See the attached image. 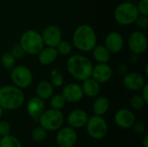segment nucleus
<instances>
[{
    "label": "nucleus",
    "mask_w": 148,
    "mask_h": 147,
    "mask_svg": "<svg viewBox=\"0 0 148 147\" xmlns=\"http://www.w3.org/2000/svg\"><path fill=\"white\" fill-rule=\"evenodd\" d=\"M82 88L84 95L88 98H95L100 94L101 84L95 80H94L92 77H89L82 81Z\"/></svg>",
    "instance_id": "aec40b11"
},
{
    "label": "nucleus",
    "mask_w": 148,
    "mask_h": 147,
    "mask_svg": "<svg viewBox=\"0 0 148 147\" xmlns=\"http://www.w3.org/2000/svg\"><path fill=\"white\" fill-rule=\"evenodd\" d=\"M0 147H23L21 141L15 136L8 134L0 139Z\"/></svg>",
    "instance_id": "393cba45"
},
{
    "label": "nucleus",
    "mask_w": 148,
    "mask_h": 147,
    "mask_svg": "<svg viewBox=\"0 0 148 147\" xmlns=\"http://www.w3.org/2000/svg\"><path fill=\"white\" fill-rule=\"evenodd\" d=\"M10 52L13 55V56H14L16 60H17V59L23 58V57L24 56V55H25V52L23 51V48L20 46L19 43H18V44H15V45L11 48V50H10Z\"/></svg>",
    "instance_id": "473e14b6"
},
{
    "label": "nucleus",
    "mask_w": 148,
    "mask_h": 147,
    "mask_svg": "<svg viewBox=\"0 0 148 147\" xmlns=\"http://www.w3.org/2000/svg\"><path fill=\"white\" fill-rule=\"evenodd\" d=\"M88 135L95 140L104 139L108 133V124L102 116L93 115L88 117L85 125Z\"/></svg>",
    "instance_id": "0eeeda50"
},
{
    "label": "nucleus",
    "mask_w": 148,
    "mask_h": 147,
    "mask_svg": "<svg viewBox=\"0 0 148 147\" xmlns=\"http://www.w3.org/2000/svg\"><path fill=\"white\" fill-rule=\"evenodd\" d=\"M50 82L53 85V87H62L64 82L62 72L57 69H53L50 73Z\"/></svg>",
    "instance_id": "c85d7f7f"
},
{
    "label": "nucleus",
    "mask_w": 148,
    "mask_h": 147,
    "mask_svg": "<svg viewBox=\"0 0 148 147\" xmlns=\"http://www.w3.org/2000/svg\"><path fill=\"white\" fill-rule=\"evenodd\" d=\"M146 105L147 102L144 101L140 94H135L130 100V107L134 110H141L145 107Z\"/></svg>",
    "instance_id": "c756f323"
},
{
    "label": "nucleus",
    "mask_w": 148,
    "mask_h": 147,
    "mask_svg": "<svg viewBox=\"0 0 148 147\" xmlns=\"http://www.w3.org/2000/svg\"><path fill=\"white\" fill-rule=\"evenodd\" d=\"M146 74L148 75V65H146Z\"/></svg>",
    "instance_id": "a19ab883"
},
{
    "label": "nucleus",
    "mask_w": 148,
    "mask_h": 147,
    "mask_svg": "<svg viewBox=\"0 0 148 147\" xmlns=\"http://www.w3.org/2000/svg\"><path fill=\"white\" fill-rule=\"evenodd\" d=\"M44 45L56 48L62 39V32L61 29L54 24L47 25L43 28L41 33Z\"/></svg>",
    "instance_id": "9b49d317"
},
{
    "label": "nucleus",
    "mask_w": 148,
    "mask_h": 147,
    "mask_svg": "<svg viewBox=\"0 0 148 147\" xmlns=\"http://www.w3.org/2000/svg\"><path fill=\"white\" fill-rule=\"evenodd\" d=\"M140 91H141V96H142V98L144 99V101L147 102V104L148 103V83H146L144 86H143V88L140 89Z\"/></svg>",
    "instance_id": "e433bc0d"
},
{
    "label": "nucleus",
    "mask_w": 148,
    "mask_h": 147,
    "mask_svg": "<svg viewBox=\"0 0 148 147\" xmlns=\"http://www.w3.org/2000/svg\"><path fill=\"white\" fill-rule=\"evenodd\" d=\"M19 44L25 54L36 55L44 47L41 33L36 29L26 30L20 37Z\"/></svg>",
    "instance_id": "20e7f679"
},
{
    "label": "nucleus",
    "mask_w": 148,
    "mask_h": 147,
    "mask_svg": "<svg viewBox=\"0 0 148 147\" xmlns=\"http://www.w3.org/2000/svg\"><path fill=\"white\" fill-rule=\"evenodd\" d=\"M138 28L141 29H146L148 27V16H144V15H139L135 20L134 23Z\"/></svg>",
    "instance_id": "2f4dec72"
},
{
    "label": "nucleus",
    "mask_w": 148,
    "mask_h": 147,
    "mask_svg": "<svg viewBox=\"0 0 148 147\" xmlns=\"http://www.w3.org/2000/svg\"><path fill=\"white\" fill-rule=\"evenodd\" d=\"M10 131L11 126L10 125V123L6 120H0V137L10 134Z\"/></svg>",
    "instance_id": "7c9ffc66"
},
{
    "label": "nucleus",
    "mask_w": 148,
    "mask_h": 147,
    "mask_svg": "<svg viewBox=\"0 0 148 147\" xmlns=\"http://www.w3.org/2000/svg\"><path fill=\"white\" fill-rule=\"evenodd\" d=\"M47 137H48V132L41 126H36L30 133V138L32 141L37 144L43 142L47 139Z\"/></svg>",
    "instance_id": "b1692460"
},
{
    "label": "nucleus",
    "mask_w": 148,
    "mask_h": 147,
    "mask_svg": "<svg viewBox=\"0 0 148 147\" xmlns=\"http://www.w3.org/2000/svg\"><path fill=\"white\" fill-rule=\"evenodd\" d=\"M136 6L140 15L148 16V0H140Z\"/></svg>",
    "instance_id": "72a5a7b5"
},
{
    "label": "nucleus",
    "mask_w": 148,
    "mask_h": 147,
    "mask_svg": "<svg viewBox=\"0 0 148 147\" xmlns=\"http://www.w3.org/2000/svg\"><path fill=\"white\" fill-rule=\"evenodd\" d=\"M131 128L133 129L134 133L138 135H142L146 132V126L141 121H135Z\"/></svg>",
    "instance_id": "f704fd0d"
},
{
    "label": "nucleus",
    "mask_w": 148,
    "mask_h": 147,
    "mask_svg": "<svg viewBox=\"0 0 148 147\" xmlns=\"http://www.w3.org/2000/svg\"><path fill=\"white\" fill-rule=\"evenodd\" d=\"M93 67L91 60L82 55H73L68 58L66 62L69 75L81 81L91 77Z\"/></svg>",
    "instance_id": "f257e3e1"
},
{
    "label": "nucleus",
    "mask_w": 148,
    "mask_h": 147,
    "mask_svg": "<svg viewBox=\"0 0 148 147\" xmlns=\"http://www.w3.org/2000/svg\"><path fill=\"white\" fill-rule=\"evenodd\" d=\"M36 96L43 101L49 100L54 94V87L49 81L42 80L37 83L36 87Z\"/></svg>",
    "instance_id": "412c9836"
},
{
    "label": "nucleus",
    "mask_w": 148,
    "mask_h": 147,
    "mask_svg": "<svg viewBox=\"0 0 148 147\" xmlns=\"http://www.w3.org/2000/svg\"><path fill=\"white\" fill-rule=\"evenodd\" d=\"M114 147H121V146H114Z\"/></svg>",
    "instance_id": "c03bdc74"
},
{
    "label": "nucleus",
    "mask_w": 148,
    "mask_h": 147,
    "mask_svg": "<svg viewBox=\"0 0 148 147\" xmlns=\"http://www.w3.org/2000/svg\"><path fill=\"white\" fill-rule=\"evenodd\" d=\"M16 58L10 52H5L2 55L0 62L1 65L7 70H11L16 66Z\"/></svg>",
    "instance_id": "a878e982"
},
{
    "label": "nucleus",
    "mask_w": 148,
    "mask_h": 147,
    "mask_svg": "<svg viewBox=\"0 0 148 147\" xmlns=\"http://www.w3.org/2000/svg\"><path fill=\"white\" fill-rule=\"evenodd\" d=\"M65 118L62 110L54 108L45 109L38 119L39 126L44 128L47 132H56L64 123Z\"/></svg>",
    "instance_id": "423d86ee"
},
{
    "label": "nucleus",
    "mask_w": 148,
    "mask_h": 147,
    "mask_svg": "<svg viewBox=\"0 0 148 147\" xmlns=\"http://www.w3.org/2000/svg\"><path fill=\"white\" fill-rule=\"evenodd\" d=\"M45 147H56V146H47Z\"/></svg>",
    "instance_id": "37998d69"
},
{
    "label": "nucleus",
    "mask_w": 148,
    "mask_h": 147,
    "mask_svg": "<svg viewBox=\"0 0 148 147\" xmlns=\"http://www.w3.org/2000/svg\"><path fill=\"white\" fill-rule=\"evenodd\" d=\"M72 42L78 50L82 52H90L97 44V36L92 26L81 24L75 29Z\"/></svg>",
    "instance_id": "f03ea898"
},
{
    "label": "nucleus",
    "mask_w": 148,
    "mask_h": 147,
    "mask_svg": "<svg viewBox=\"0 0 148 147\" xmlns=\"http://www.w3.org/2000/svg\"><path fill=\"white\" fill-rule=\"evenodd\" d=\"M33 78L31 70L26 66L17 65L10 70V80L13 85L21 89L29 88L33 82Z\"/></svg>",
    "instance_id": "6e6552de"
},
{
    "label": "nucleus",
    "mask_w": 148,
    "mask_h": 147,
    "mask_svg": "<svg viewBox=\"0 0 148 147\" xmlns=\"http://www.w3.org/2000/svg\"><path fill=\"white\" fill-rule=\"evenodd\" d=\"M127 43L132 54L140 55L144 54L147 49V38L146 35L140 30H134L130 34Z\"/></svg>",
    "instance_id": "9d476101"
},
{
    "label": "nucleus",
    "mask_w": 148,
    "mask_h": 147,
    "mask_svg": "<svg viewBox=\"0 0 148 147\" xmlns=\"http://www.w3.org/2000/svg\"><path fill=\"white\" fill-rule=\"evenodd\" d=\"M139 15L140 14L134 2L128 1L121 3L117 5L114 12V16L117 23L123 26L134 24Z\"/></svg>",
    "instance_id": "39448f33"
},
{
    "label": "nucleus",
    "mask_w": 148,
    "mask_h": 147,
    "mask_svg": "<svg viewBox=\"0 0 148 147\" xmlns=\"http://www.w3.org/2000/svg\"><path fill=\"white\" fill-rule=\"evenodd\" d=\"M24 101L23 89L14 86L6 85L0 88V107L3 110L13 111L22 107Z\"/></svg>",
    "instance_id": "7ed1b4c3"
},
{
    "label": "nucleus",
    "mask_w": 148,
    "mask_h": 147,
    "mask_svg": "<svg viewBox=\"0 0 148 147\" xmlns=\"http://www.w3.org/2000/svg\"><path fill=\"white\" fill-rule=\"evenodd\" d=\"M49 105L51 108L56 110H62L66 106V101L62 94H55L49 98Z\"/></svg>",
    "instance_id": "bb28decb"
},
{
    "label": "nucleus",
    "mask_w": 148,
    "mask_h": 147,
    "mask_svg": "<svg viewBox=\"0 0 148 147\" xmlns=\"http://www.w3.org/2000/svg\"><path fill=\"white\" fill-rule=\"evenodd\" d=\"M88 120V114L82 109H75L67 116V123L69 126L74 129H80L85 126Z\"/></svg>",
    "instance_id": "a211bd4d"
},
{
    "label": "nucleus",
    "mask_w": 148,
    "mask_h": 147,
    "mask_svg": "<svg viewBox=\"0 0 148 147\" xmlns=\"http://www.w3.org/2000/svg\"><path fill=\"white\" fill-rule=\"evenodd\" d=\"M110 107V102L109 100L105 96H97L95 97V100L94 101L92 109L95 115L103 116L105 115Z\"/></svg>",
    "instance_id": "4be33fe9"
},
{
    "label": "nucleus",
    "mask_w": 148,
    "mask_h": 147,
    "mask_svg": "<svg viewBox=\"0 0 148 147\" xmlns=\"http://www.w3.org/2000/svg\"><path fill=\"white\" fill-rule=\"evenodd\" d=\"M127 1H128V2H134V1H136V0H127Z\"/></svg>",
    "instance_id": "79ce46f5"
},
{
    "label": "nucleus",
    "mask_w": 148,
    "mask_h": 147,
    "mask_svg": "<svg viewBox=\"0 0 148 147\" xmlns=\"http://www.w3.org/2000/svg\"><path fill=\"white\" fill-rule=\"evenodd\" d=\"M130 60H131V62H132L133 63H135V62H137L138 60H139V55H135V54H132V55H131V57H130Z\"/></svg>",
    "instance_id": "58836bf2"
},
{
    "label": "nucleus",
    "mask_w": 148,
    "mask_h": 147,
    "mask_svg": "<svg viewBox=\"0 0 148 147\" xmlns=\"http://www.w3.org/2000/svg\"><path fill=\"white\" fill-rule=\"evenodd\" d=\"M113 68L108 63H98L93 67L91 77L100 84L106 83L110 81L113 76Z\"/></svg>",
    "instance_id": "2eb2a0df"
},
{
    "label": "nucleus",
    "mask_w": 148,
    "mask_h": 147,
    "mask_svg": "<svg viewBox=\"0 0 148 147\" xmlns=\"http://www.w3.org/2000/svg\"><path fill=\"white\" fill-rule=\"evenodd\" d=\"M3 108L0 107V120H1V118H2V115H3Z\"/></svg>",
    "instance_id": "ea45409f"
},
{
    "label": "nucleus",
    "mask_w": 148,
    "mask_h": 147,
    "mask_svg": "<svg viewBox=\"0 0 148 147\" xmlns=\"http://www.w3.org/2000/svg\"><path fill=\"white\" fill-rule=\"evenodd\" d=\"M104 45L112 54H117L123 49L124 38L121 33L117 31H111L106 36Z\"/></svg>",
    "instance_id": "dca6fc26"
},
{
    "label": "nucleus",
    "mask_w": 148,
    "mask_h": 147,
    "mask_svg": "<svg viewBox=\"0 0 148 147\" xmlns=\"http://www.w3.org/2000/svg\"><path fill=\"white\" fill-rule=\"evenodd\" d=\"M146 83L145 77L137 72L127 73L122 78L123 86L130 91H140Z\"/></svg>",
    "instance_id": "ddd939ff"
},
{
    "label": "nucleus",
    "mask_w": 148,
    "mask_h": 147,
    "mask_svg": "<svg viewBox=\"0 0 148 147\" xmlns=\"http://www.w3.org/2000/svg\"><path fill=\"white\" fill-rule=\"evenodd\" d=\"M93 57L98 63H108L110 59L112 53L106 48L105 45H95L92 49Z\"/></svg>",
    "instance_id": "5701e85b"
},
{
    "label": "nucleus",
    "mask_w": 148,
    "mask_h": 147,
    "mask_svg": "<svg viewBox=\"0 0 148 147\" xmlns=\"http://www.w3.org/2000/svg\"><path fill=\"white\" fill-rule=\"evenodd\" d=\"M58 55H69L72 52V45L71 43L67 40H61V42L56 45V47Z\"/></svg>",
    "instance_id": "cd10ccee"
},
{
    "label": "nucleus",
    "mask_w": 148,
    "mask_h": 147,
    "mask_svg": "<svg viewBox=\"0 0 148 147\" xmlns=\"http://www.w3.org/2000/svg\"><path fill=\"white\" fill-rule=\"evenodd\" d=\"M65 99L66 102L77 103L81 101L84 96L82 86L77 83H69L65 85L61 94Z\"/></svg>",
    "instance_id": "4468645a"
},
{
    "label": "nucleus",
    "mask_w": 148,
    "mask_h": 147,
    "mask_svg": "<svg viewBox=\"0 0 148 147\" xmlns=\"http://www.w3.org/2000/svg\"><path fill=\"white\" fill-rule=\"evenodd\" d=\"M114 119L116 126L121 129H130L136 121L134 112L127 108L119 109L115 113Z\"/></svg>",
    "instance_id": "f8f14e48"
},
{
    "label": "nucleus",
    "mask_w": 148,
    "mask_h": 147,
    "mask_svg": "<svg viewBox=\"0 0 148 147\" xmlns=\"http://www.w3.org/2000/svg\"><path fill=\"white\" fill-rule=\"evenodd\" d=\"M142 146L143 147H148V134H145L144 138L142 139Z\"/></svg>",
    "instance_id": "4c0bfd02"
},
{
    "label": "nucleus",
    "mask_w": 148,
    "mask_h": 147,
    "mask_svg": "<svg viewBox=\"0 0 148 147\" xmlns=\"http://www.w3.org/2000/svg\"><path fill=\"white\" fill-rule=\"evenodd\" d=\"M117 72L119 75L124 76L126 74L128 73V67L126 64H121V65H119V67L117 68Z\"/></svg>",
    "instance_id": "c9c22d12"
},
{
    "label": "nucleus",
    "mask_w": 148,
    "mask_h": 147,
    "mask_svg": "<svg viewBox=\"0 0 148 147\" xmlns=\"http://www.w3.org/2000/svg\"><path fill=\"white\" fill-rule=\"evenodd\" d=\"M56 144L57 147H74L78 140L76 129L70 126H62L56 131Z\"/></svg>",
    "instance_id": "1a4fd4ad"
},
{
    "label": "nucleus",
    "mask_w": 148,
    "mask_h": 147,
    "mask_svg": "<svg viewBox=\"0 0 148 147\" xmlns=\"http://www.w3.org/2000/svg\"><path fill=\"white\" fill-rule=\"evenodd\" d=\"M45 110V103L44 101L39 98L38 96L31 97L26 105V111L28 115L33 120H38L41 114Z\"/></svg>",
    "instance_id": "f3484780"
},
{
    "label": "nucleus",
    "mask_w": 148,
    "mask_h": 147,
    "mask_svg": "<svg viewBox=\"0 0 148 147\" xmlns=\"http://www.w3.org/2000/svg\"><path fill=\"white\" fill-rule=\"evenodd\" d=\"M38 62L41 65L49 66L52 64L58 57V52L54 47H43L42 49L36 55Z\"/></svg>",
    "instance_id": "6ab92c4d"
}]
</instances>
